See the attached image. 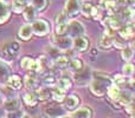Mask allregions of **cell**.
<instances>
[{
    "mask_svg": "<svg viewBox=\"0 0 135 118\" xmlns=\"http://www.w3.org/2000/svg\"><path fill=\"white\" fill-rule=\"evenodd\" d=\"M33 61H35V59H31L30 57H24L20 61V65L23 69L31 70V67H32V65H33Z\"/></svg>",
    "mask_w": 135,
    "mask_h": 118,
    "instance_id": "f35d334b",
    "label": "cell"
},
{
    "mask_svg": "<svg viewBox=\"0 0 135 118\" xmlns=\"http://www.w3.org/2000/svg\"><path fill=\"white\" fill-rule=\"evenodd\" d=\"M25 1H26V2H30V1H31V0H25Z\"/></svg>",
    "mask_w": 135,
    "mask_h": 118,
    "instance_id": "bcb514c9",
    "label": "cell"
},
{
    "mask_svg": "<svg viewBox=\"0 0 135 118\" xmlns=\"http://www.w3.org/2000/svg\"><path fill=\"white\" fill-rule=\"evenodd\" d=\"M72 45L71 38L69 37H59L54 39V46L57 47L58 50H68Z\"/></svg>",
    "mask_w": 135,
    "mask_h": 118,
    "instance_id": "8fae6325",
    "label": "cell"
},
{
    "mask_svg": "<svg viewBox=\"0 0 135 118\" xmlns=\"http://www.w3.org/2000/svg\"><path fill=\"white\" fill-rule=\"evenodd\" d=\"M93 6H94V5L91 4V2H84V4H82V6H81V12L85 17H90Z\"/></svg>",
    "mask_w": 135,
    "mask_h": 118,
    "instance_id": "74e56055",
    "label": "cell"
},
{
    "mask_svg": "<svg viewBox=\"0 0 135 118\" xmlns=\"http://www.w3.org/2000/svg\"><path fill=\"white\" fill-rule=\"evenodd\" d=\"M68 67H70V70H71V71L77 72V71H79V70L83 67V61H82L81 59H78V58H74L72 60H70V61H69Z\"/></svg>",
    "mask_w": 135,
    "mask_h": 118,
    "instance_id": "4dcf8cb0",
    "label": "cell"
},
{
    "mask_svg": "<svg viewBox=\"0 0 135 118\" xmlns=\"http://www.w3.org/2000/svg\"><path fill=\"white\" fill-rule=\"evenodd\" d=\"M113 79L110 78L108 74L98 72L95 73L91 77V83H90V90L95 96H104L107 93L108 89L113 85Z\"/></svg>",
    "mask_w": 135,
    "mask_h": 118,
    "instance_id": "6da1fadb",
    "label": "cell"
},
{
    "mask_svg": "<svg viewBox=\"0 0 135 118\" xmlns=\"http://www.w3.org/2000/svg\"><path fill=\"white\" fill-rule=\"evenodd\" d=\"M9 14H11V11H9V7L4 0H0V24L7 21V19L9 18Z\"/></svg>",
    "mask_w": 135,
    "mask_h": 118,
    "instance_id": "ac0fdd59",
    "label": "cell"
},
{
    "mask_svg": "<svg viewBox=\"0 0 135 118\" xmlns=\"http://www.w3.org/2000/svg\"><path fill=\"white\" fill-rule=\"evenodd\" d=\"M25 85L28 90L33 91V90H38L39 85H38V78L35 74H27L25 77Z\"/></svg>",
    "mask_w": 135,
    "mask_h": 118,
    "instance_id": "d6986e66",
    "label": "cell"
},
{
    "mask_svg": "<svg viewBox=\"0 0 135 118\" xmlns=\"http://www.w3.org/2000/svg\"><path fill=\"white\" fill-rule=\"evenodd\" d=\"M121 17L122 19L126 20L127 23H133V19H134V11H133V7H127L126 9L121 12Z\"/></svg>",
    "mask_w": 135,
    "mask_h": 118,
    "instance_id": "83f0119b",
    "label": "cell"
},
{
    "mask_svg": "<svg viewBox=\"0 0 135 118\" xmlns=\"http://www.w3.org/2000/svg\"><path fill=\"white\" fill-rule=\"evenodd\" d=\"M120 92H121V89H120V86L115 85V84H113V85L110 86V88L108 89V91H107V93H108V96H109V98H110L112 100H115V102H116L117 98H119Z\"/></svg>",
    "mask_w": 135,
    "mask_h": 118,
    "instance_id": "484cf974",
    "label": "cell"
},
{
    "mask_svg": "<svg viewBox=\"0 0 135 118\" xmlns=\"http://www.w3.org/2000/svg\"><path fill=\"white\" fill-rule=\"evenodd\" d=\"M113 40H114V37H113V34H109V33H105L102 35V37L100 38V47H102V49L107 50V49H110V47L113 46Z\"/></svg>",
    "mask_w": 135,
    "mask_h": 118,
    "instance_id": "ffe728a7",
    "label": "cell"
},
{
    "mask_svg": "<svg viewBox=\"0 0 135 118\" xmlns=\"http://www.w3.org/2000/svg\"><path fill=\"white\" fill-rule=\"evenodd\" d=\"M11 76V70L6 65V63L0 60V81L1 83H6L8 77Z\"/></svg>",
    "mask_w": 135,
    "mask_h": 118,
    "instance_id": "603a6c76",
    "label": "cell"
},
{
    "mask_svg": "<svg viewBox=\"0 0 135 118\" xmlns=\"http://www.w3.org/2000/svg\"><path fill=\"white\" fill-rule=\"evenodd\" d=\"M2 104H4V105H2V106H4V109L6 110L7 112L16 111V110L19 109V100L17 99V98H9V99L5 100Z\"/></svg>",
    "mask_w": 135,
    "mask_h": 118,
    "instance_id": "7402d4cb",
    "label": "cell"
},
{
    "mask_svg": "<svg viewBox=\"0 0 135 118\" xmlns=\"http://www.w3.org/2000/svg\"><path fill=\"white\" fill-rule=\"evenodd\" d=\"M6 86H8L12 90H19L21 88V79L19 76L16 74H11L8 77V79L6 80Z\"/></svg>",
    "mask_w": 135,
    "mask_h": 118,
    "instance_id": "e0dca14e",
    "label": "cell"
},
{
    "mask_svg": "<svg viewBox=\"0 0 135 118\" xmlns=\"http://www.w3.org/2000/svg\"><path fill=\"white\" fill-rule=\"evenodd\" d=\"M133 54H134V51H133V47L132 46H126L123 47V50H122V58H123L126 61H128V60H131L133 58Z\"/></svg>",
    "mask_w": 135,
    "mask_h": 118,
    "instance_id": "d6a6232c",
    "label": "cell"
},
{
    "mask_svg": "<svg viewBox=\"0 0 135 118\" xmlns=\"http://www.w3.org/2000/svg\"><path fill=\"white\" fill-rule=\"evenodd\" d=\"M24 102L27 106H36L39 102V98H38L37 93H33V92H28L24 96Z\"/></svg>",
    "mask_w": 135,
    "mask_h": 118,
    "instance_id": "cb8c5ba5",
    "label": "cell"
},
{
    "mask_svg": "<svg viewBox=\"0 0 135 118\" xmlns=\"http://www.w3.org/2000/svg\"><path fill=\"white\" fill-rule=\"evenodd\" d=\"M91 70L89 67H82L79 71L75 72L74 76V80L76 81L77 85H86L89 83V80L91 79Z\"/></svg>",
    "mask_w": 135,
    "mask_h": 118,
    "instance_id": "5b68a950",
    "label": "cell"
},
{
    "mask_svg": "<svg viewBox=\"0 0 135 118\" xmlns=\"http://www.w3.org/2000/svg\"><path fill=\"white\" fill-rule=\"evenodd\" d=\"M70 59L66 56H59L57 59L54 60V66H56L57 69H65L69 65Z\"/></svg>",
    "mask_w": 135,
    "mask_h": 118,
    "instance_id": "4316f807",
    "label": "cell"
},
{
    "mask_svg": "<svg viewBox=\"0 0 135 118\" xmlns=\"http://www.w3.org/2000/svg\"><path fill=\"white\" fill-rule=\"evenodd\" d=\"M100 7L102 9H105L109 16H114V14H116L117 5H116V2H115V0H101Z\"/></svg>",
    "mask_w": 135,
    "mask_h": 118,
    "instance_id": "7c38bea8",
    "label": "cell"
},
{
    "mask_svg": "<svg viewBox=\"0 0 135 118\" xmlns=\"http://www.w3.org/2000/svg\"><path fill=\"white\" fill-rule=\"evenodd\" d=\"M93 114L89 107H81L78 110H75L71 114L70 118H91Z\"/></svg>",
    "mask_w": 135,
    "mask_h": 118,
    "instance_id": "44dd1931",
    "label": "cell"
},
{
    "mask_svg": "<svg viewBox=\"0 0 135 118\" xmlns=\"http://www.w3.org/2000/svg\"><path fill=\"white\" fill-rule=\"evenodd\" d=\"M45 51L49 53V56H47V57H49V58L51 59L52 61L61 56V54H59V50L57 49V47H55V46H47Z\"/></svg>",
    "mask_w": 135,
    "mask_h": 118,
    "instance_id": "1f68e13d",
    "label": "cell"
},
{
    "mask_svg": "<svg viewBox=\"0 0 135 118\" xmlns=\"http://www.w3.org/2000/svg\"><path fill=\"white\" fill-rule=\"evenodd\" d=\"M20 52V45L17 42H12L5 45L1 51V57L6 60H13Z\"/></svg>",
    "mask_w": 135,
    "mask_h": 118,
    "instance_id": "7a4b0ae2",
    "label": "cell"
},
{
    "mask_svg": "<svg viewBox=\"0 0 135 118\" xmlns=\"http://www.w3.org/2000/svg\"><path fill=\"white\" fill-rule=\"evenodd\" d=\"M33 34V31H32V26L30 24H26V25H23L20 28H19V32H18V35L20 39L23 40H28L31 39Z\"/></svg>",
    "mask_w": 135,
    "mask_h": 118,
    "instance_id": "9a60e30c",
    "label": "cell"
},
{
    "mask_svg": "<svg viewBox=\"0 0 135 118\" xmlns=\"http://www.w3.org/2000/svg\"><path fill=\"white\" fill-rule=\"evenodd\" d=\"M89 46V42L84 35H81V37H76L72 40V47H74L75 51L77 52H83L86 51Z\"/></svg>",
    "mask_w": 135,
    "mask_h": 118,
    "instance_id": "ba28073f",
    "label": "cell"
},
{
    "mask_svg": "<svg viewBox=\"0 0 135 118\" xmlns=\"http://www.w3.org/2000/svg\"><path fill=\"white\" fill-rule=\"evenodd\" d=\"M104 25H105V32L113 34V32L116 30H119L121 27V20L116 18V16H108V18H105L104 20Z\"/></svg>",
    "mask_w": 135,
    "mask_h": 118,
    "instance_id": "52a82bcc",
    "label": "cell"
},
{
    "mask_svg": "<svg viewBox=\"0 0 135 118\" xmlns=\"http://www.w3.org/2000/svg\"><path fill=\"white\" fill-rule=\"evenodd\" d=\"M117 102L122 105V106H127V105L133 103V93L129 91H121L120 96L117 98Z\"/></svg>",
    "mask_w": 135,
    "mask_h": 118,
    "instance_id": "2e32d148",
    "label": "cell"
},
{
    "mask_svg": "<svg viewBox=\"0 0 135 118\" xmlns=\"http://www.w3.org/2000/svg\"><path fill=\"white\" fill-rule=\"evenodd\" d=\"M103 13H102V8L100 6H93V9H91V14H90V18L95 19V20H100L102 19Z\"/></svg>",
    "mask_w": 135,
    "mask_h": 118,
    "instance_id": "836d02e7",
    "label": "cell"
},
{
    "mask_svg": "<svg viewBox=\"0 0 135 118\" xmlns=\"http://www.w3.org/2000/svg\"><path fill=\"white\" fill-rule=\"evenodd\" d=\"M37 96H38V98H39V100H46L50 98L51 92H50V90L47 88H42L38 90Z\"/></svg>",
    "mask_w": 135,
    "mask_h": 118,
    "instance_id": "e575fe53",
    "label": "cell"
},
{
    "mask_svg": "<svg viewBox=\"0 0 135 118\" xmlns=\"http://www.w3.org/2000/svg\"><path fill=\"white\" fill-rule=\"evenodd\" d=\"M31 26H32L33 33H35V34H37V35H40V37L47 34V33H49V31H50L49 24H47L45 20H43V19H39V20L33 21Z\"/></svg>",
    "mask_w": 135,
    "mask_h": 118,
    "instance_id": "8992f818",
    "label": "cell"
},
{
    "mask_svg": "<svg viewBox=\"0 0 135 118\" xmlns=\"http://www.w3.org/2000/svg\"><path fill=\"white\" fill-rule=\"evenodd\" d=\"M32 6L36 8V11H44V8L47 5V0H31Z\"/></svg>",
    "mask_w": 135,
    "mask_h": 118,
    "instance_id": "d590c367",
    "label": "cell"
},
{
    "mask_svg": "<svg viewBox=\"0 0 135 118\" xmlns=\"http://www.w3.org/2000/svg\"><path fill=\"white\" fill-rule=\"evenodd\" d=\"M114 80H115V83H116L115 85L120 86V85H123V84L127 83V77L126 76H121V74H116L115 78H114Z\"/></svg>",
    "mask_w": 135,
    "mask_h": 118,
    "instance_id": "b9f144b4",
    "label": "cell"
},
{
    "mask_svg": "<svg viewBox=\"0 0 135 118\" xmlns=\"http://www.w3.org/2000/svg\"><path fill=\"white\" fill-rule=\"evenodd\" d=\"M57 88L61 89V90L65 91V90H69L71 88V79L66 76H63L61 77L59 79H57Z\"/></svg>",
    "mask_w": 135,
    "mask_h": 118,
    "instance_id": "d4e9b609",
    "label": "cell"
},
{
    "mask_svg": "<svg viewBox=\"0 0 135 118\" xmlns=\"http://www.w3.org/2000/svg\"><path fill=\"white\" fill-rule=\"evenodd\" d=\"M2 103H4V96H2V93L0 92V105H1Z\"/></svg>",
    "mask_w": 135,
    "mask_h": 118,
    "instance_id": "ee69618b",
    "label": "cell"
},
{
    "mask_svg": "<svg viewBox=\"0 0 135 118\" xmlns=\"http://www.w3.org/2000/svg\"><path fill=\"white\" fill-rule=\"evenodd\" d=\"M64 114V109L61 107L59 105L56 106H50L44 111V116L46 118H59Z\"/></svg>",
    "mask_w": 135,
    "mask_h": 118,
    "instance_id": "30bf717a",
    "label": "cell"
},
{
    "mask_svg": "<svg viewBox=\"0 0 135 118\" xmlns=\"http://www.w3.org/2000/svg\"><path fill=\"white\" fill-rule=\"evenodd\" d=\"M27 5V2L25 0H12V9L17 13L23 12V9L25 8V6Z\"/></svg>",
    "mask_w": 135,
    "mask_h": 118,
    "instance_id": "f1b7e54d",
    "label": "cell"
},
{
    "mask_svg": "<svg viewBox=\"0 0 135 118\" xmlns=\"http://www.w3.org/2000/svg\"><path fill=\"white\" fill-rule=\"evenodd\" d=\"M51 96L56 102H62V100L64 99V97H65V96H64V91L61 90V89H58V88H56L54 91H52Z\"/></svg>",
    "mask_w": 135,
    "mask_h": 118,
    "instance_id": "8d00e7d4",
    "label": "cell"
},
{
    "mask_svg": "<svg viewBox=\"0 0 135 118\" xmlns=\"http://www.w3.org/2000/svg\"><path fill=\"white\" fill-rule=\"evenodd\" d=\"M134 73V66L132 64H126L123 66V74L126 77H132Z\"/></svg>",
    "mask_w": 135,
    "mask_h": 118,
    "instance_id": "60d3db41",
    "label": "cell"
},
{
    "mask_svg": "<svg viewBox=\"0 0 135 118\" xmlns=\"http://www.w3.org/2000/svg\"><path fill=\"white\" fill-rule=\"evenodd\" d=\"M119 34L121 35V38H123L124 40H128L132 39L134 35V26L133 23H127L124 26H121L119 28Z\"/></svg>",
    "mask_w": 135,
    "mask_h": 118,
    "instance_id": "9c48e42d",
    "label": "cell"
},
{
    "mask_svg": "<svg viewBox=\"0 0 135 118\" xmlns=\"http://www.w3.org/2000/svg\"><path fill=\"white\" fill-rule=\"evenodd\" d=\"M59 118H70V117H59Z\"/></svg>",
    "mask_w": 135,
    "mask_h": 118,
    "instance_id": "7dc6e473",
    "label": "cell"
},
{
    "mask_svg": "<svg viewBox=\"0 0 135 118\" xmlns=\"http://www.w3.org/2000/svg\"><path fill=\"white\" fill-rule=\"evenodd\" d=\"M56 83H57V78L54 73L44 74V77H43V84H44V85H46L47 88H49V86L56 85Z\"/></svg>",
    "mask_w": 135,
    "mask_h": 118,
    "instance_id": "f546056e",
    "label": "cell"
},
{
    "mask_svg": "<svg viewBox=\"0 0 135 118\" xmlns=\"http://www.w3.org/2000/svg\"><path fill=\"white\" fill-rule=\"evenodd\" d=\"M66 33L69 34V38L81 37V35H83L85 33V27H84V25L81 21L72 20L71 23L68 24Z\"/></svg>",
    "mask_w": 135,
    "mask_h": 118,
    "instance_id": "277c9868",
    "label": "cell"
},
{
    "mask_svg": "<svg viewBox=\"0 0 135 118\" xmlns=\"http://www.w3.org/2000/svg\"><path fill=\"white\" fill-rule=\"evenodd\" d=\"M21 117H23V111H20L19 109L7 114V118H21Z\"/></svg>",
    "mask_w": 135,
    "mask_h": 118,
    "instance_id": "7bdbcfd3",
    "label": "cell"
},
{
    "mask_svg": "<svg viewBox=\"0 0 135 118\" xmlns=\"http://www.w3.org/2000/svg\"><path fill=\"white\" fill-rule=\"evenodd\" d=\"M68 23H69V18L65 16V13H64V12L57 14V17H56V25H64V24H68Z\"/></svg>",
    "mask_w": 135,
    "mask_h": 118,
    "instance_id": "ab89813d",
    "label": "cell"
},
{
    "mask_svg": "<svg viewBox=\"0 0 135 118\" xmlns=\"http://www.w3.org/2000/svg\"><path fill=\"white\" fill-rule=\"evenodd\" d=\"M21 118H32V117L27 116V115H23V117H21Z\"/></svg>",
    "mask_w": 135,
    "mask_h": 118,
    "instance_id": "f6af8a7d",
    "label": "cell"
},
{
    "mask_svg": "<svg viewBox=\"0 0 135 118\" xmlns=\"http://www.w3.org/2000/svg\"><path fill=\"white\" fill-rule=\"evenodd\" d=\"M78 104H79V99L76 96H69L64 100V109L66 111H75L78 107Z\"/></svg>",
    "mask_w": 135,
    "mask_h": 118,
    "instance_id": "5bb4252c",
    "label": "cell"
},
{
    "mask_svg": "<svg viewBox=\"0 0 135 118\" xmlns=\"http://www.w3.org/2000/svg\"><path fill=\"white\" fill-rule=\"evenodd\" d=\"M23 14L25 20L28 21V23H33L37 19V11L32 5H26L25 8L23 9Z\"/></svg>",
    "mask_w": 135,
    "mask_h": 118,
    "instance_id": "4fadbf2b",
    "label": "cell"
},
{
    "mask_svg": "<svg viewBox=\"0 0 135 118\" xmlns=\"http://www.w3.org/2000/svg\"><path fill=\"white\" fill-rule=\"evenodd\" d=\"M81 0H66L65 7H64V13L68 18H74L81 13Z\"/></svg>",
    "mask_w": 135,
    "mask_h": 118,
    "instance_id": "3957f363",
    "label": "cell"
}]
</instances>
